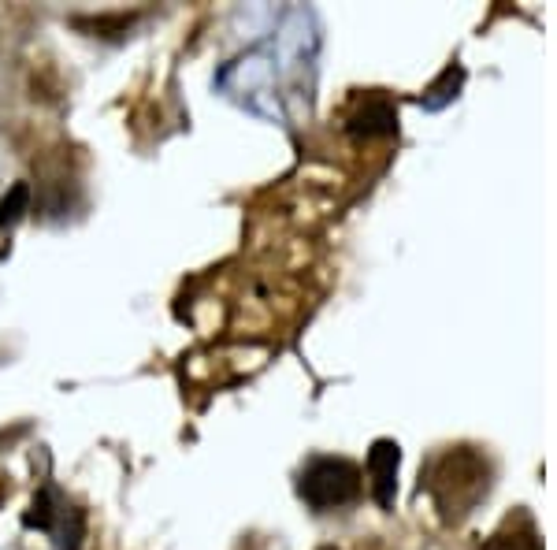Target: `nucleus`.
Listing matches in <instances>:
<instances>
[{"label": "nucleus", "instance_id": "1", "mask_svg": "<svg viewBox=\"0 0 557 550\" xmlns=\"http://www.w3.org/2000/svg\"><path fill=\"white\" fill-rule=\"evenodd\" d=\"M428 491L446 521H461L476 506V498L487 491V469L472 450H450L435 461Z\"/></svg>", "mask_w": 557, "mask_h": 550}, {"label": "nucleus", "instance_id": "2", "mask_svg": "<svg viewBox=\"0 0 557 550\" xmlns=\"http://www.w3.org/2000/svg\"><path fill=\"white\" fill-rule=\"evenodd\" d=\"M301 498L312 510H338L361 498V469L346 458H312L301 472Z\"/></svg>", "mask_w": 557, "mask_h": 550}, {"label": "nucleus", "instance_id": "3", "mask_svg": "<svg viewBox=\"0 0 557 550\" xmlns=\"http://www.w3.org/2000/svg\"><path fill=\"white\" fill-rule=\"evenodd\" d=\"M398 461H402V450L390 439H379L368 450V476H372V495L383 510L394 506V491H398Z\"/></svg>", "mask_w": 557, "mask_h": 550}, {"label": "nucleus", "instance_id": "4", "mask_svg": "<svg viewBox=\"0 0 557 550\" xmlns=\"http://www.w3.org/2000/svg\"><path fill=\"white\" fill-rule=\"evenodd\" d=\"M78 30H86L90 38H119V34H127L134 23H138V15H127V12H116V15H75L71 19Z\"/></svg>", "mask_w": 557, "mask_h": 550}, {"label": "nucleus", "instance_id": "5", "mask_svg": "<svg viewBox=\"0 0 557 550\" xmlns=\"http://www.w3.org/2000/svg\"><path fill=\"white\" fill-rule=\"evenodd\" d=\"M394 123H398V112L387 105V101H379V97H372L368 105L361 108V116L353 119V134H390L394 131Z\"/></svg>", "mask_w": 557, "mask_h": 550}, {"label": "nucleus", "instance_id": "6", "mask_svg": "<svg viewBox=\"0 0 557 550\" xmlns=\"http://www.w3.org/2000/svg\"><path fill=\"white\" fill-rule=\"evenodd\" d=\"M30 212V183H15L8 194L0 197V231H8Z\"/></svg>", "mask_w": 557, "mask_h": 550}, {"label": "nucleus", "instance_id": "7", "mask_svg": "<svg viewBox=\"0 0 557 550\" xmlns=\"http://www.w3.org/2000/svg\"><path fill=\"white\" fill-rule=\"evenodd\" d=\"M56 524V502H52V491H38L30 510L23 513V528H38V532H49Z\"/></svg>", "mask_w": 557, "mask_h": 550}, {"label": "nucleus", "instance_id": "8", "mask_svg": "<svg viewBox=\"0 0 557 550\" xmlns=\"http://www.w3.org/2000/svg\"><path fill=\"white\" fill-rule=\"evenodd\" d=\"M465 79V71H461V67H446V71H442V79L435 82V86H431L428 90V97H424V108H442L446 105V101H450V82H461Z\"/></svg>", "mask_w": 557, "mask_h": 550}, {"label": "nucleus", "instance_id": "9", "mask_svg": "<svg viewBox=\"0 0 557 550\" xmlns=\"http://www.w3.org/2000/svg\"><path fill=\"white\" fill-rule=\"evenodd\" d=\"M324 550H331V547H324Z\"/></svg>", "mask_w": 557, "mask_h": 550}]
</instances>
